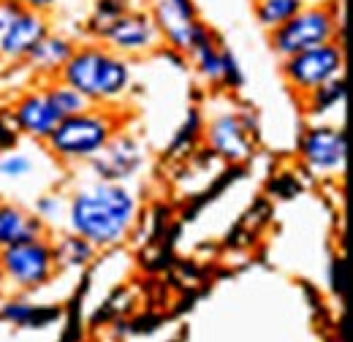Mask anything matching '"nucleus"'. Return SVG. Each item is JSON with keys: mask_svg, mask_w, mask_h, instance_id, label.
<instances>
[{"mask_svg": "<svg viewBox=\"0 0 353 342\" xmlns=\"http://www.w3.org/2000/svg\"><path fill=\"white\" fill-rule=\"evenodd\" d=\"M302 6H305V0H259L256 3V17L266 30H274L283 22H288Z\"/></svg>", "mask_w": 353, "mask_h": 342, "instance_id": "21", "label": "nucleus"}, {"mask_svg": "<svg viewBox=\"0 0 353 342\" xmlns=\"http://www.w3.org/2000/svg\"><path fill=\"white\" fill-rule=\"evenodd\" d=\"M11 120L19 133L36 139V141H46L54 125L63 120L57 114V109L52 106V101L46 98V92H28L11 112Z\"/></svg>", "mask_w": 353, "mask_h": 342, "instance_id": "13", "label": "nucleus"}, {"mask_svg": "<svg viewBox=\"0 0 353 342\" xmlns=\"http://www.w3.org/2000/svg\"><path fill=\"white\" fill-rule=\"evenodd\" d=\"M71 52H74V46H71L68 39H60V36H49L46 33L44 39L28 52L25 60H30L44 74H54V71L60 74V68L65 66V60L71 57Z\"/></svg>", "mask_w": 353, "mask_h": 342, "instance_id": "16", "label": "nucleus"}, {"mask_svg": "<svg viewBox=\"0 0 353 342\" xmlns=\"http://www.w3.org/2000/svg\"><path fill=\"white\" fill-rule=\"evenodd\" d=\"M0 266L6 272V280L25 291H39L54 277L57 261H54V248L44 237H33L17 245H8L0 250Z\"/></svg>", "mask_w": 353, "mask_h": 342, "instance_id": "4", "label": "nucleus"}, {"mask_svg": "<svg viewBox=\"0 0 353 342\" xmlns=\"http://www.w3.org/2000/svg\"><path fill=\"white\" fill-rule=\"evenodd\" d=\"M337 36V19L326 6H310L299 8L288 22L272 30V49L283 57H291L302 49L318 46V43L334 41Z\"/></svg>", "mask_w": 353, "mask_h": 342, "instance_id": "5", "label": "nucleus"}, {"mask_svg": "<svg viewBox=\"0 0 353 342\" xmlns=\"http://www.w3.org/2000/svg\"><path fill=\"white\" fill-rule=\"evenodd\" d=\"M210 147L228 163H245L253 155V136L245 128L239 114H221L207 130Z\"/></svg>", "mask_w": 353, "mask_h": 342, "instance_id": "10", "label": "nucleus"}, {"mask_svg": "<svg viewBox=\"0 0 353 342\" xmlns=\"http://www.w3.org/2000/svg\"><path fill=\"white\" fill-rule=\"evenodd\" d=\"M329 283H332V294H334V296H343V294H345V261H343V258H334V261H332Z\"/></svg>", "mask_w": 353, "mask_h": 342, "instance_id": "27", "label": "nucleus"}, {"mask_svg": "<svg viewBox=\"0 0 353 342\" xmlns=\"http://www.w3.org/2000/svg\"><path fill=\"white\" fill-rule=\"evenodd\" d=\"M128 8H131V0H95V22H101L98 33L109 22H114L117 17H123Z\"/></svg>", "mask_w": 353, "mask_h": 342, "instance_id": "23", "label": "nucleus"}, {"mask_svg": "<svg viewBox=\"0 0 353 342\" xmlns=\"http://www.w3.org/2000/svg\"><path fill=\"white\" fill-rule=\"evenodd\" d=\"M60 79L77 87L90 103H112L131 85V66L106 49L85 46L71 52L60 68Z\"/></svg>", "mask_w": 353, "mask_h": 342, "instance_id": "2", "label": "nucleus"}, {"mask_svg": "<svg viewBox=\"0 0 353 342\" xmlns=\"http://www.w3.org/2000/svg\"><path fill=\"white\" fill-rule=\"evenodd\" d=\"M221 82H225L228 87H242L245 77H242V68L236 63V57L231 52H223V74H221Z\"/></svg>", "mask_w": 353, "mask_h": 342, "instance_id": "26", "label": "nucleus"}, {"mask_svg": "<svg viewBox=\"0 0 353 342\" xmlns=\"http://www.w3.org/2000/svg\"><path fill=\"white\" fill-rule=\"evenodd\" d=\"M343 101H345V77L340 74V77H334V79L318 85L315 90H310L307 92V114H312V117H323V114H329L332 109L343 106Z\"/></svg>", "mask_w": 353, "mask_h": 342, "instance_id": "17", "label": "nucleus"}, {"mask_svg": "<svg viewBox=\"0 0 353 342\" xmlns=\"http://www.w3.org/2000/svg\"><path fill=\"white\" fill-rule=\"evenodd\" d=\"M152 19L158 33L166 36L179 52H188L201 36H207V30L196 22V8L190 0H155Z\"/></svg>", "mask_w": 353, "mask_h": 342, "instance_id": "7", "label": "nucleus"}, {"mask_svg": "<svg viewBox=\"0 0 353 342\" xmlns=\"http://www.w3.org/2000/svg\"><path fill=\"white\" fill-rule=\"evenodd\" d=\"M17 144H19V130H17L8 112H0V152L14 150Z\"/></svg>", "mask_w": 353, "mask_h": 342, "instance_id": "25", "label": "nucleus"}, {"mask_svg": "<svg viewBox=\"0 0 353 342\" xmlns=\"http://www.w3.org/2000/svg\"><path fill=\"white\" fill-rule=\"evenodd\" d=\"M188 52H190V57L196 60V66H199V71H201V77H204V79H210V82H221L223 52L212 43L210 33H207V36H201L199 41L188 49Z\"/></svg>", "mask_w": 353, "mask_h": 342, "instance_id": "19", "label": "nucleus"}, {"mask_svg": "<svg viewBox=\"0 0 353 342\" xmlns=\"http://www.w3.org/2000/svg\"><path fill=\"white\" fill-rule=\"evenodd\" d=\"M44 92L46 98L52 101V106L57 109L60 117H71V114H79V112L92 109L90 98H85L77 87H71L68 82H63V79H60V85H49Z\"/></svg>", "mask_w": 353, "mask_h": 342, "instance_id": "18", "label": "nucleus"}, {"mask_svg": "<svg viewBox=\"0 0 353 342\" xmlns=\"http://www.w3.org/2000/svg\"><path fill=\"white\" fill-rule=\"evenodd\" d=\"M63 315V307H36L30 301H6L0 307V321L11 326H25V329H44L54 323Z\"/></svg>", "mask_w": 353, "mask_h": 342, "instance_id": "15", "label": "nucleus"}, {"mask_svg": "<svg viewBox=\"0 0 353 342\" xmlns=\"http://www.w3.org/2000/svg\"><path fill=\"white\" fill-rule=\"evenodd\" d=\"M41 234H44V220L39 214H28L17 204H0V250Z\"/></svg>", "mask_w": 353, "mask_h": 342, "instance_id": "14", "label": "nucleus"}, {"mask_svg": "<svg viewBox=\"0 0 353 342\" xmlns=\"http://www.w3.org/2000/svg\"><path fill=\"white\" fill-rule=\"evenodd\" d=\"M95 256V245H90L88 239H82L79 234H68L57 248H54V261L63 266H88Z\"/></svg>", "mask_w": 353, "mask_h": 342, "instance_id": "20", "label": "nucleus"}, {"mask_svg": "<svg viewBox=\"0 0 353 342\" xmlns=\"http://www.w3.org/2000/svg\"><path fill=\"white\" fill-rule=\"evenodd\" d=\"M114 136V120L106 112H79L63 117L49 133V150L63 161H90Z\"/></svg>", "mask_w": 353, "mask_h": 342, "instance_id": "3", "label": "nucleus"}, {"mask_svg": "<svg viewBox=\"0 0 353 342\" xmlns=\"http://www.w3.org/2000/svg\"><path fill=\"white\" fill-rule=\"evenodd\" d=\"M101 39H106L120 52H144V49H152L158 43L161 33H158V25L150 14L125 11L123 17H117L114 22H109L101 30Z\"/></svg>", "mask_w": 353, "mask_h": 342, "instance_id": "9", "label": "nucleus"}, {"mask_svg": "<svg viewBox=\"0 0 353 342\" xmlns=\"http://www.w3.org/2000/svg\"><path fill=\"white\" fill-rule=\"evenodd\" d=\"M3 283H6V272H3V266H0V288H3Z\"/></svg>", "mask_w": 353, "mask_h": 342, "instance_id": "31", "label": "nucleus"}, {"mask_svg": "<svg viewBox=\"0 0 353 342\" xmlns=\"http://www.w3.org/2000/svg\"><path fill=\"white\" fill-rule=\"evenodd\" d=\"M136 220V196L120 182L98 179L68 201V225L95 248L117 245Z\"/></svg>", "mask_w": 353, "mask_h": 342, "instance_id": "1", "label": "nucleus"}, {"mask_svg": "<svg viewBox=\"0 0 353 342\" xmlns=\"http://www.w3.org/2000/svg\"><path fill=\"white\" fill-rule=\"evenodd\" d=\"M33 169H36L33 158H30L28 152H17V147H14V150H6V152L0 155V179L19 182V179L30 177Z\"/></svg>", "mask_w": 353, "mask_h": 342, "instance_id": "22", "label": "nucleus"}, {"mask_svg": "<svg viewBox=\"0 0 353 342\" xmlns=\"http://www.w3.org/2000/svg\"><path fill=\"white\" fill-rule=\"evenodd\" d=\"M345 130L332 128V125H318L310 128L302 141V161L312 171L334 174L345 169Z\"/></svg>", "mask_w": 353, "mask_h": 342, "instance_id": "8", "label": "nucleus"}, {"mask_svg": "<svg viewBox=\"0 0 353 342\" xmlns=\"http://www.w3.org/2000/svg\"><path fill=\"white\" fill-rule=\"evenodd\" d=\"M46 33V19L39 11H28L22 8L11 22L8 28L0 33V54L6 60H25L28 52L36 46V43L44 39Z\"/></svg>", "mask_w": 353, "mask_h": 342, "instance_id": "12", "label": "nucleus"}, {"mask_svg": "<svg viewBox=\"0 0 353 342\" xmlns=\"http://www.w3.org/2000/svg\"><path fill=\"white\" fill-rule=\"evenodd\" d=\"M36 212H39L41 220H57L60 212H63V204H60V199H54V196H44V199H39Z\"/></svg>", "mask_w": 353, "mask_h": 342, "instance_id": "28", "label": "nucleus"}, {"mask_svg": "<svg viewBox=\"0 0 353 342\" xmlns=\"http://www.w3.org/2000/svg\"><path fill=\"white\" fill-rule=\"evenodd\" d=\"M22 11V6L17 0H0V33L8 28V22Z\"/></svg>", "mask_w": 353, "mask_h": 342, "instance_id": "29", "label": "nucleus"}, {"mask_svg": "<svg viewBox=\"0 0 353 342\" xmlns=\"http://www.w3.org/2000/svg\"><path fill=\"white\" fill-rule=\"evenodd\" d=\"M199 130H201V117H199V112H188V120L182 123V128L176 130V139L172 141V152L176 150H185V144L190 147L193 141H196V136H199Z\"/></svg>", "mask_w": 353, "mask_h": 342, "instance_id": "24", "label": "nucleus"}, {"mask_svg": "<svg viewBox=\"0 0 353 342\" xmlns=\"http://www.w3.org/2000/svg\"><path fill=\"white\" fill-rule=\"evenodd\" d=\"M22 8H28V11H39V14H44V11H49L57 0H17Z\"/></svg>", "mask_w": 353, "mask_h": 342, "instance_id": "30", "label": "nucleus"}, {"mask_svg": "<svg viewBox=\"0 0 353 342\" xmlns=\"http://www.w3.org/2000/svg\"><path fill=\"white\" fill-rule=\"evenodd\" d=\"M90 166H92V171H95L101 179L123 182V179H128L133 171L141 166L139 144L133 141L131 136L109 139V141L90 158Z\"/></svg>", "mask_w": 353, "mask_h": 342, "instance_id": "11", "label": "nucleus"}, {"mask_svg": "<svg viewBox=\"0 0 353 342\" xmlns=\"http://www.w3.org/2000/svg\"><path fill=\"white\" fill-rule=\"evenodd\" d=\"M343 71H345V54L334 41L302 49V52L285 57V66H283V74L291 82V87L305 95L318 85L340 77Z\"/></svg>", "mask_w": 353, "mask_h": 342, "instance_id": "6", "label": "nucleus"}]
</instances>
